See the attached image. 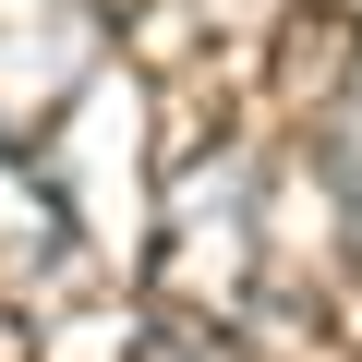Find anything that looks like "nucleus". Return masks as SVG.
I'll use <instances>...</instances> for the list:
<instances>
[{
    "mask_svg": "<svg viewBox=\"0 0 362 362\" xmlns=\"http://www.w3.org/2000/svg\"><path fill=\"white\" fill-rule=\"evenodd\" d=\"M73 266V218H61V194H49V169H25V145H0V290H49Z\"/></svg>",
    "mask_w": 362,
    "mask_h": 362,
    "instance_id": "1",
    "label": "nucleus"
},
{
    "mask_svg": "<svg viewBox=\"0 0 362 362\" xmlns=\"http://www.w3.org/2000/svg\"><path fill=\"white\" fill-rule=\"evenodd\" d=\"M326 181H338V230H350V254H362V61H350L338 109H326Z\"/></svg>",
    "mask_w": 362,
    "mask_h": 362,
    "instance_id": "2",
    "label": "nucleus"
},
{
    "mask_svg": "<svg viewBox=\"0 0 362 362\" xmlns=\"http://www.w3.org/2000/svg\"><path fill=\"white\" fill-rule=\"evenodd\" d=\"M121 362H230V350H218V338H181V326H157V338H133Z\"/></svg>",
    "mask_w": 362,
    "mask_h": 362,
    "instance_id": "3",
    "label": "nucleus"
},
{
    "mask_svg": "<svg viewBox=\"0 0 362 362\" xmlns=\"http://www.w3.org/2000/svg\"><path fill=\"white\" fill-rule=\"evenodd\" d=\"M314 13H338V25H362V0H314Z\"/></svg>",
    "mask_w": 362,
    "mask_h": 362,
    "instance_id": "4",
    "label": "nucleus"
},
{
    "mask_svg": "<svg viewBox=\"0 0 362 362\" xmlns=\"http://www.w3.org/2000/svg\"><path fill=\"white\" fill-rule=\"evenodd\" d=\"M0 145H13V133H0Z\"/></svg>",
    "mask_w": 362,
    "mask_h": 362,
    "instance_id": "5",
    "label": "nucleus"
}]
</instances>
